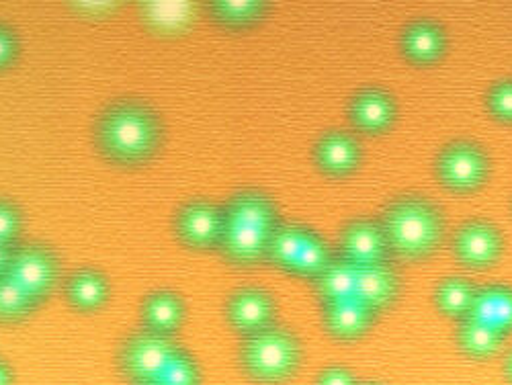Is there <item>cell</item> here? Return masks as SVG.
Here are the masks:
<instances>
[{"label": "cell", "instance_id": "cell-10", "mask_svg": "<svg viewBox=\"0 0 512 385\" xmlns=\"http://www.w3.org/2000/svg\"><path fill=\"white\" fill-rule=\"evenodd\" d=\"M226 318L228 324L246 338L273 326L275 302L265 289L242 287L230 295Z\"/></svg>", "mask_w": 512, "mask_h": 385}, {"label": "cell", "instance_id": "cell-36", "mask_svg": "<svg viewBox=\"0 0 512 385\" xmlns=\"http://www.w3.org/2000/svg\"><path fill=\"white\" fill-rule=\"evenodd\" d=\"M504 375H506L508 383L512 385V351L508 353V357H506V361H504Z\"/></svg>", "mask_w": 512, "mask_h": 385}, {"label": "cell", "instance_id": "cell-33", "mask_svg": "<svg viewBox=\"0 0 512 385\" xmlns=\"http://www.w3.org/2000/svg\"><path fill=\"white\" fill-rule=\"evenodd\" d=\"M17 54V39L15 35L7 29L0 27V68H7Z\"/></svg>", "mask_w": 512, "mask_h": 385}, {"label": "cell", "instance_id": "cell-9", "mask_svg": "<svg viewBox=\"0 0 512 385\" xmlns=\"http://www.w3.org/2000/svg\"><path fill=\"white\" fill-rule=\"evenodd\" d=\"M340 259L349 261L355 267H371L386 263L390 252L386 234L381 224L373 220H353L349 222L338 238Z\"/></svg>", "mask_w": 512, "mask_h": 385}, {"label": "cell", "instance_id": "cell-17", "mask_svg": "<svg viewBox=\"0 0 512 385\" xmlns=\"http://www.w3.org/2000/svg\"><path fill=\"white\" fill-rule=\"evenodd\" d=\"M224 216L226 222L252 226L265 232H273L279 226L273 201L259 191H242L234 195L224 207Z\"/></svg>", "mask_w": 512, "mask_h": 385}, {"label": "cell", "instance_id": "cell-34", "mask_svg": "<svg viewBox=\"0 0 512 385\" xmlns=\"http://www.w3.org/2000/svg\"><path fill=\"white\" fill-rule=\"evenodd\" d=\"M11 256H13V246L0 244V277H5L11 265Z\"/></svg>", "mask_w": 512, "mask_h": 385}, {"label": "cell", "instance_id": "cell-1", "mask_svg": "<svg viewBox=\"0 0 512 385\" xmlns=\"http://www.w3.org/2000/svg\"><path fill=\"white\" fill-rule=\"evenodd\" d=\"M97 146L113 162L134 166L150 160L160 146V121L140 103H117L97 121Z\"/></svg>", "mask_w": 512, "mask_h": 385}, {"label": "cell", "instance_id": "cell-18", "mask_svg": "<svg viewBox=\"0 0 512 385\" xmlns=\"http://www.w3.org/2000/svg\"><path fill=\"white\" fill-rule=\"evenodd\" d=\"M185 318V306L181 297L170 291H156L142 306L144 330H150L160 336H173Z\"/></svg>", "mask_w": 512, "mask_h": 385}, {"label": "cell", "instance_id": "cell-14", "mask_svg": "<svg viewBox=\"0 0 512 385\" xmlns=\"http://www.w3.org/2000/svg\"><path fill=\"white\" fill-rule=\"evenodd\" d=\"M324 328L326 332L343 342H353L363 338L375 318V312L369 310L361 299L347 297L340 299V302L324 306Z\"/></svg>", "mask_w": 512, "mask_h": 385}, {"label": "cell", "instance_id": "cell-31", "mask_svg": "<svg viewBox=\"0 0 512 385\" xmlns=\"http://www.w3.org/2000/svg\"><path fill=\"white\" fill-rule=\"evenodd\" d=\"M21 232V216L17 207L0 201V244L13 246Z\"/></svg>", "mask_w": 512, "mask_h": 385}, {"label": "cell", "instance_id": "cell-13", "mask_svg": "<svg viewBox=\"0 0 512 385\" xmlns=\"http://www.w3.org/2000/svg\"><path fill=\"white\" fill-rule=\"evenodd\" d=\"M449 39L445 29L429 19L412 21L404 27L400 35V52L402 56L420 68L433 66L441 62L447 54Z\"/></svg>", "mask_w": 512, "mask_h": 385}, {"label": "cell", "instance_id": "cell-25", "mask_svg": "<svg viewBox=\"0 0 512 385\" xmlns=\"http://www.w3.org/2000/svg\"><path fill=\"white\" fill-rule=\"evenodd\" d=\"M308 230L300 228V226H283L279 224L273 234H271V240H269V250H267V259L281 267L283 271H289L293 269L297 256H300L302 252V246L308 238Z\"/></svg>", "mask_w": 512, "mask_h": 385}, {"label": "cell", "instance_id": "cell-35", "mask_svg": "<svg viewBox=\"0 0 512 385\" xmlns=\"http://www.w3.org/2000/svg\"><path fill=\"white\" fill-rule=\"evenodd\" d=\"M0 385H11V371L5 363H0Z\"/></svg>", "mask_w": 512, "mask_h": 385}, {"label": "cell", "instance_id": "cell-19", "mask_svg": "<svg viewBox=\"0 0 512 385\" xmlns=\"http://www.w3.org/2000/svg\"><path fill=\"white\" fill-rule=\"evenodd\" d=\"M502 342H504L502 330H498L474 316H467V318L459 320L457 345L467 357L488 359L502 349Z\"/></svg>", "mask_w": 512, "mask_h": 385}, {"label": "cell", "instance_id": "cell-2", "mask_svg": "<svg viewBox=\"0 0 512 385\" xmlns=\"http://www.w3.org/2000/svg\"><path fill=\"white\" fill-rule=\"evenodd\" d=\"M390 252L408 263L429 259L443 242V216L435 203L422 197H400L381 220Z\"/></svg>", "mask_w": 512, "mask_h": 385}, {"label": "cell", "instance_id": "cell-11", "mask_svg": "<svg viewBox=\"0 0 512 385\" xmlns=\"http://www.w3.org/2000/svg\"><path fill=\"white\" fill-rule=\"evenodd\" d=\"M349 121L365 136L390 132L398 119V103L383 89H363L349 103Z\"/></svg>", "mask_w": 512, "mask_h": 385}, {"label": "cell", "instance_id": "cell-21", "mask_svg": "<svg viewBox=\"0 0 512 385\" xmlns=\"http://www.w3.org/2000/svg\"><path fill=\"white\" fill-rule=\"evenodd\" d=\"M478 299V289L463 277H447L435 289V306L437 310L455 320L472 316Z\"/></svg>", "mask_w": 512, "mask_h": 385}, {"label": "cell", "instance_id": "cell-6", "mask_svg": "<svg viewBox=\"0 0 512 385\" xmlns=\"http://www.w3.org/2000/svg\"><path fill=\"white\" fill-rule=\"evenodd\" d=\"M7 277L13 279L35 302H41L58 283V261L44 246H19L13 248Z\"/></svg>", "mask_w": 512, "mask_h": 385}, {"label": "cell", "instance_id": "cell-37", "mask_svg": "<svg viewBox=\"0 0 512 385\" xmlns=\"http://www.w3.org/2000/svg\"><path fill=\"white\" fill-rule=\"evenodd\" d=\"M361 385H383V383H373V381H371V383H361Z\"/></svg>", "mask_w": 512, "mask_h": 385}, {"label": "cell", "instance_id": "cell-23", "mask_svg": "<svg viewBox=\"0 0 512 385\" xmlns=\"http://www.w3.org/2000/svg\"><path fill=\"white\" fill-rule=\"evenodd\" d=\"M66 295L72 308L80 312H95L107 302L109 285L97 271H78L70 277Z\"/></svg>", "mask_w": 512, "mask_h": 385}, {"label": "cell", "instance_id": "cell-28", "mask_svg": "<svg viewBox=\"0 0 512 385\" xmlns=\"http://www.w3.org/2000/svg\"><path fill=\"white\" fill-rule=\"evenodd\" d=\"M330 261H332V256L328 254V248H326L324 240L310 232L304 246H302L300 256H297V261H295L291 273L316 279L326 269V265Z\"/></svg>", "mask_w": 512, "mask_h": 385}, {"label": "cell", "instance_id": "cell-15", "mask_svg": "<svg viewBox=\"0 0 512 385\" xmlns=\"http://www.w3.org/2000/svg\"><path fill=\"white\" fill-rule=\"evenodd\" d=\"M398 291L400 279L386 263L357 269L355 297L361 299V302L375 314L381 310H388L396 302Z\"/></svg>", "mask_w": 512, "mask_h": 385}, {"label": "cell", "instance_id": "cell-16", "mask_svg": "<svg viewBox=\"0 0 512 385\" xmlns=\"http://www.w3.org/2000/svg\"><path fill=\"white\" fill-rule=\"evenodd\" d=\"M271 234L273 232H265L252 226L226 222L220 248L228 261L236 265H254L267 259Z\"/></svg>", "mask_w": 512, "mask_h": 385}, {"label": "cell", "instance_id": "cell-38", "mask_svg": "<svg viewBox=\"0 0 512 385\" xmlns=\"http://www.w3.org/2000/svg\"><path fill=\"white\" fill-rule=\"evenodd\" d=\"M150 385H160V383H150Z\"/></svg>", "mask_w": 512, "mask_h": 385}, {"label": "cell", "instance_id": "cell-32", "mask_svg": "<svg viewBox=\"0 0 512 385\" xmlns=\"http://www.w3.org/2000/svg\"><path fill=\"white\" fill-rule=\"evenodd\" d=\"M316 385H359L355 375L345 369V367H328L324 369L318 379H316Z\"/></svg>", "mask_w": 512, "mask_h": 385}, {"label": "cell", "instance_id": "cell-26", "mask_svg": "<svg viewBox=\"0 0 512 385\" xmlns=\"http://www.w3.org/2000/svg\"><path fill=\"white\" fill-rule=\"evenodd\" d=\"M265 11L267 5L259 3V0H220V3L211 5V15L216 17V21L232 29L252 27L263 19Z\"/></svg>", "mask_w": 512, "mask_h": 385}, {"label": "cell", "instance_id": "cell-12", "mask_svg": "<svg viewBox=\"0 0 512 385\" xmlns=\"http://www.w3.org/2000/svg\"><path fill=\"white\" fill-rule=\"evenodd\" d=\"M312 158L322 175L330 179H347L359 170L363 150L351 134L328 132L314 144Z\"/></svg>", "mask_w": 512, "mask_h": 385}, {"label": "cell", "instance_id": "cell-30", "mask_svg": "<svg viewBox=\"0 0 512 385\" xmlns=\"http://www.w3.org/2000/svg\"><path fill=\"white\" fill-rule=\"evenodd\" d=\"M486 105L492 119L504 125H512V80L510 78L494 84L488 93Z\"/></svg>", "mask_w": 512, "mask_h": 385}, {"label": "cell", "instance_id": "cell-3", "mask_svg": "<svg viewBox=\"0 0 512 385\" xmlns=\"http://www.w3.org/2000/svg\"><path fill=\"white\" fill-rule=\"evenodd\" d=\"M300 363V342L289 330L279 326H269L246 336L240 347L242 371L261 385H281L289 381Z\"/></svg>", "mask_w": 512, "mask_h": 385}, {"label": "cell", "instance_id": "cell-5", "mask_svg": "<svg viewBox=\"0 0 512 385\" xmlns=\"http://www.w3.org/2000/svg\"><path fill=\"white\" fill-rule=\"evenodd\" d=\"M179 349L168 336L142 330L125 340L119 353V367L136 385L156 383L168 361Z\"/></svg>", "mask_w": 512, "mask_h": 385}, {"label": "cell", "instance_id": "cell-24", "mask_svg": "<svg viewBox=\"0 0 512 385\" xmlns=\"http://www.w3.org/2000/svg\"><path fill=\"white\" fill-rule=\"evenodd\" d=\"M472 316L506 334V330L512 326V291L504 287H490L486 291H478Z\"/></svg>", "mask_w": 512, "mask_h": 385}, {"label": "cell", "instance_id": "cell-22", "mask_svg": "<svg viewBox=\"0 0 512 385\" xmlns=\"http://www.w3.org/2000/svg\"><path fill=\"white\" fill-rule=\"evenodd\" d=\"M357 269L345 259H332L326 269L314 279L316 295L322 302V306L340 302L355 295V283H357Z\"/></svg>", "mask_w": 512, "mask_h": 385}, {"label": "cell", "instance_id": "cell-27", "mask_svg": "<svg viewBox=\"0 0 512 385\" xmlns=\"http://www.w3.org/2000/svg\"><path fill=\"white\" fill-rule=\"evenodd\" d=\"M31 299L13 279L0 277V322H21L35 308Z\"/></svg>", "mask_w": 512, "mask_h": 385}, {"label": "cell", "instance_id": "cell-8", "mask_svg": "<svg viewBox=\"0 0 512 385\" xmlns=\"http://www.w3.org/2000/svg\"><path fill=\"white\" fill-rule=\"evenodd\" d=\"M224 228H226L224 207H218L207 201L187 203L177 213V220H175V230L179 240L197 250L220 246Z\"/></svg>", "mask_w": 512, "mask_h": 385}, {"label": "cell", "instance_id": "cell-20", "mask_svg": "<svg viewBox=\"0 0 512 385\" xmlns=\"http://www.w3.org/2000/svg\"><path fill=\"white\" fill-rule=\"evenodd\" d=\"M140 17L148 29L160 35H177L193 25L195 9L189 3H144Z\"/></svg>", "mask_w": 512, "mask_h": 385}, {"label": "cell", "instance_id": "cell-29", "mask_svg": "<svg viewBox=\"0 0 512 385\" xmlns=\"http://www.w3.org/2000/svg\"><path fill=\"white\" fill-rule=\"evenodd\" d=\"M156 383H160V385H199V369L187 353L177 351L173 355V359H170L168 365L164 367V371Z\"/></svg>", "mask_w": 512, "mask_h": 385}, {"label": "cell", "instance_id": "cell-7", "mask_svg": "<svg viewBox=\"0 0 512 385\" xmlns=\"http://www.w3.org/2000/svg\"><path fill=\"white\" fill-rule=\"evenodd\" d=\"M502 234L486 220H472L463 224L453 236V254L461 267L472 271H486L494 267L502 256Z\"/></svg>", "mask_w": 512, "mask_h": 385}, {"label": "cell", "instance_id": "cell-4", "mask_svg": "<svg viewBox=\"0 0 512 385\" xmlns=\"http://www.w3.org/2000/svg\"><path fill=\"white\" fill-rule=\"evenodd\" d=\"M435 175L447 191L469 195L486 185L490 175V160L478 144L469 140H455L439 152Z\"/></svg>", "mask_w": 512, "mask_h": 385}]
</instances>
